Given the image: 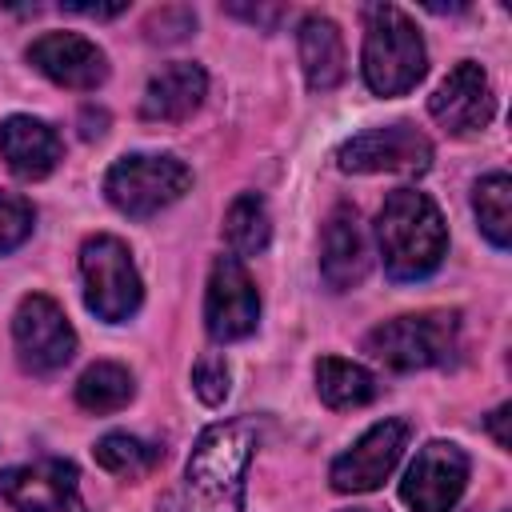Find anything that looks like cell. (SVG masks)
<instances>
[{"mask_svg": "<svg viewBox=\"0 0 512 512\" xmlns=\"http://www.w3.org/2000/svg\"><path fill=\"white\" fill-rule=\"evenodd\" d=\"M456 332H460V316L456 312L396 316V320L376 324L364 336V352L372 360H380L384 368L416 372V368L444 364L452 356V348H456Z\"/></svg>", "mask_w": 512, "mask_h": 512, "instance_id": "5b68a950", "label": "cell"}, {"mask_svg": "<svg viewBox=\"0 0 512 512\" xmlns=\"http://www.w3.org/2000/svg\"><path fill=\"white\" fill-rule=\"evenodd\" d=\"M204 92H208V76L200 64H192V60L164 64L140 96V116L152 124H180L200 108Z\"/></svg>", "mask_w": 512, "mask_h": 512, "instance_id": "2e32d148", "label": "cell"}, {"mask_svg": "<svg viewBox=\"0 0 512 512\" xmlns=\"http://www.w3.org/2000/svg\"><path fill=\"white\" fill-rule=\"evenodd\" d=\"M80 280H84V304L104 324H124L136 316L144 300L140 272L132 264V252L120 236H88L80 248Z\"/></svg>", "mask_w": 512, "mask_h": 512, "instance_id": "277c9868", "label": "cell"}, {"mask_svg": "<svg viewBox=\"0 0 512 512\" xmlns=\"http://www.w3.org/2000/svg\"><path fill=\"white\" fill-rule=\"evenodd\" d=\"M76 480V464L68 460L16 464L0 472V496L16 512H88Z\"/></svg>", "mask_w": 512, "mask_h": 512, "instance_id": "7c38bea8", "label": "cell"}, {"mask_svg": "<svg viewBox=\"0 0 512 512\" xmlns=\"http://www.w3.org/2000/svg\"><path fill=\"white\" fill-rule=\"evenodd\" d=\"M408 436H412L408 420L372 424L348 452H340L332 460V468H328L332 488L336 492H372V488H380L392 476V468L400 464V456L408 448Z\"/></svg>", "mask_w": 512, "mask_h": 512, "instance_id": "8fae6325", "label": "cell"}, {"mask_svg": "<svg viewBox=\"0 0 512 512\" xmlns=\"http://www.w3.org/2000/svg\"><path fill=\"white\" fill-rule=\"evenodd\" d=\"M468 484V452L452 440H432L416 452L400 480V500L412 512H452Z\"/></svg>", "mask_w": 512, "mask_h": 512, "instance_id": "9c48e42d", "label": "cell"}, {"mask_svg": "<svg viewBox=\"0 0 512 512\" xmlns=\"http://www.w3.org/2000/svg\"><path fill=\"white\" fill-rule=\"evenodd\" d=\"M0 156L20 180H44L60 164V136L36 116H8L0 124Z\"/></svg>", "mask_w": 512, "mask_h": 512, "instance_id": "e0dca14e", "label": "cell"}, {"mask_svg": "<svg viewBox=\"0 0 512 512\" xmlns=\"http://www.w3.org/2000/svg\"><path fill=\"white\" fill-rule=\"evenodd\" d=\"M472 208H476L480 232L496 248H508V240H512V180L504 172H488L472 192Z\"/></svg>", "mask_w": 512, "mask_h": 512, "instance_id": "603a6c76", "label": "cell"}, {"mask_svg": "<svg viewBox=\"0 0 512 512\" xmlns=\"http://www.w3.org/2000/svg\"><path fill=\"white\" fill-rule=\"evenodd\" d=\"M368 268H372V244L364 220L352 204H336L320 236V276L332 292H348L368 276Z\"/></svg>", "mask_w": 512, "mask_h": 512, "instance_id": "9a60e30c", "label": "cell"}, {"mask_svg": "<svg viewBox=\"0 0 512 512\" xmlns=\"http://www.w3.org/2000/svg\"><path fill=\"white\" fill-rule=\"evenodd\" d=\"M28 60L36 72H44L60 88L92 92L108 76V56L80 32H44L40 40L28 44Z\"/></svg>", "mask_w": 512, "mask_h": 512, "instance_id": "5bb4252c", "label": "cell"}, {"mask_svg": "<svg viewBox=\"0 0 512 512\" xmlns=\"http://www.w3.org/2000/svg\"><path fill=\"white\" fill-rule=\"evenodd\" d=\"M296 52H300V68H304V80L312 92H332L348 72L344 36L328 16H304L300 20Z\"/></svg>", "mask_w": 512, "mask_h": 512, "instance_id": "ac0fdd59", "label": "cell"}, {"mask_svg": "<svg viewBox=\"0 0 512 512\" xmlns=\"http://www.w3.org/2000/svg\"><path fill=\"white\" fill-rule=\"evenodd\" d=\"M364 84L376 96H404L428 72V52L416 24L396 4L364 8V48H360Z\"/></svg>", "mask_w": 512, "mask_h": 512, "instance_id": "3957f363", "label": "cell"}, {"mask_svg": "<svg viewBox=\"0 0 512 512\" xmlns=\"http://www.w3.org/2000/svg\"><path fill=\"white\" fill-rule=\"evenodd\" d=\"M32 224H36V208L20 192H4L0 188V256L20 248L32 236Z\"/></svg>", "mask_w": 512, "mask_h": 512, "instance_id": "cb8c5ba5", "label": "cell"}, {"mask_svg": "<svg viewBox=\"0 0 512 512\" xmlns=\"http://www.w3.org/2000/svg\"><path fill=\"white\" fill-rule=\"evenodd\" d=\"M376 244H380V260L392 280L432 276L448 252V228H444L436 200L416 188L388 192L376 216Z\"/></svg>", "mask_w": 512, "mask_h": 512, "instance_id": "7a4b0ae2", "label": "cell"}, {"mask_svg": "<svg viewBox=\"0 0 512 512\" xmlns=\"http://www.w3.org/2000/svg\"><path fill=\"white\" fill-rule=\"evenodd\" d=\"M192 184V172L184 160L168 152H132L120 156L104 176V196L124 216H152L168 204H176Z\"/></svg>", "mask_w": 512, "mask_h": 512, "instance_id": "8992f818", "label": "cell"}, {"mask_svg": "<svg viewBox=\"0 0 512 512\" xmlns=\"http://www.w3.org/2000/svg\"><path fill=\"white\" fill-rule=\"evenodd\" d=\"M260 320V296L236 256H216L204 288V328L212 340H244Z\"/></svg>", "mask_w": 512, "mask_h": 512, "instance_id": "30bf717a", "label": "cell"}, {"mask_svg": "<svg viewBox=\"0 0 512 512\" xmlns=\"http://www.w3.org/2000/svg\"><path fill=\"white\" fill-rule=\"evenodd\" d=\"M12 344L28 372H56L76 356V332L52 296H24L12 316Z\"/></svg>", "mask_w": 512, "mask_h": 512, "instance_id": "ba28073f", "label": "cell"}, {"mask_svg": "<svg viewBox=\"0 0 512 512\" xmlns=\"http://www.w3.org/2000/svg\"><path fill=\"white\" fill-rule=\"evenodd\" d=\"M224 236H228V248L232 256H256L268 248V236H272V220H268V208L256 192H244L228 204V216H224Z\"/></svg>", "mask_w": 512, "mask_h": 512, "instance_id": "44dd1931", "label": "cell"}, {"mask_svg": "<svg viewBox=\"0 0 512 512\" xmlns=\"http://www.w3.org/2000/svg\"><path fill=\"white\" fill-rule=\"evenodd\" d=\"M256 448V428L248 420H220L208 424L184 476L160 496L156 512H244V472Z\"/></svg>", "mask_w": 512, "mask_h": 512, "instance_id": "6da1fadb", "label": "cell"}, {"mask_svg": "<svg viewBox=\"0 0 512 512\" xmlns=\"http://www.w3.org/2000/svg\"><path fill=\"white\" fill-rule=\"evenodd\" d=\"M92 452H96V464H100L104 472L124 476V480L148 476V472L164 460V452H160L156 444H148V440H140V436H128V432H108V436H100Z\"/></svg>", "mask_w": 512, "mask_h": 512, "instance_id": "7402d4cb", "label": "cell"}, {"mask_svg": "<svg viewBox=\"0 0 512 512\" xmlns=\"http://www.w3.org/2000/svg\"><path fill=\"white\" fill-rule=\"evenodd\" d=\"M192 388H196V396H200L208 408L224 404V396H228V364H224V356L204 352V356L192 364Z\"/></svg>", "mask_w": 512, "mask_h": 512, "instance_id": "d4e9b609", "label": "cell"}, {"mask_svg": "<svg viewBox=\"0 0 512 512\" xmlns=\"http://www.w3.org/2000/svg\"><path fill=\"white\" fill-rule=\"evenodd\" d=\"M132 396H136V380H132V372H128L124 364H116V360H96V364L84 368L80 380H76V404H80L84 412H96V416L124 408Z\"/></svg>", "mask_w": 512, "mask_h": 512, "instance_id": "ffe728a7", "label": "cell"}, {"mask_svg": "<svg viewBox=\"0 0 512 512\" xmlns=\"http://www.w3.org/2000/svg\"><path fill=\"white\" fill-rule=\"evenodd\" d=\"M508 412H512V408H508V404H500V408L488 416V432L496 436V444H500V448H508V444H512V436H508Z\"/></svg>", "mask_w": 512, "mask_h": 512, "instance_id": "484cf974", "label": "cell"}, {"mask_svg": "<svg viewBox=\"0 0 512 512\" xmlns=\"http://www.w3.org/2000/svg\"><path fill=\"white\" fill-rule=\"evenodd\" d=\"M336 164L344 172H396V176H420L432 164V144L416 124H380L348 136L336 152Z\"/></svg>", "mask_w": 512, "mask_h": 512, "instance_id": "52a82bcc", "label": "cell"}, {"mask_svg": "<svg viewBox=\"0 0 512 512\" xmlns=\"http://www.w3.org/2000/svg\"><path fill=\"white\" fill-rule=\"evenodd\" d=\"M428 112L452 136H468V132L488 128V120L496 112V100H492V84H488L484 68L472 64V60L456 64L436 84V92L428 96Z\"/></svg>", "mask_w": 512, "mask_h": 512, "instance_id": "4fadbf2b", "label": "cell"}, {"mask_svg": "<svg viewBox=\"0 0 512 512\" xmlns=\"http://www.w3.org/2000/svg\"><path fill=\"white\" fill-rule=\"evenodd\" d=\"M316 392L328 408H364L368 400H376V376L344 356H320L316 360Z\"/></svg>", "mask_w": 512, "mask_h": 512, "instance_id": "d6986e66", "label": "cell"}, {"mask_svg": "<svg viewBox=\"0 0 512 512\" xmlns=\"http://www.w3.org/2000/svg\"><path fill=\"white\" fill-rule=\"evenodd\" d=\"M68 12H80V16H116L124 12V4H64Z\"/></svg>", "mask_w": 512, "mask_h": 512, "instance_id": "4316f807", "label": "cell"}]
</instances>
